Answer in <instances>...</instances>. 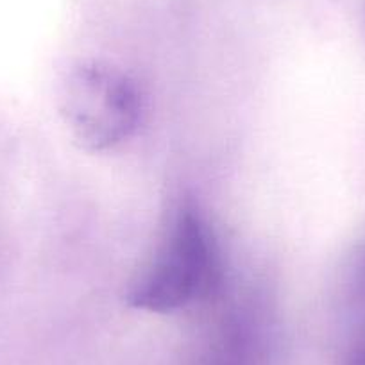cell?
I'll return each mask as SVG.
<instances>
[{
  "mask_svg": "<svg viewBox=\"0 0 365 365\" xmlns=\"http://www.w3.org/2000/svg\"><path fill=\"white\" fill-rule=\"evenodd\" d=\"M222 279L220 251L212 226L192 201L168 213L149 259L128 290L133 308L172 314L208 299Z\"/></svg>",
  "mask_w": 365,
  "mask_h": 365,
  "instance_id": "obj_1",
  "label": "cell"
},
{
  "mask_svg": "<svg viewBox=\"0 0 365 365\" xmlns=\"http://www.w3.org/2000/svg\"><path fill=\"white\" fill-rule=\"evenodd\" d=\"M346 365H365V335L354 342L347 353Z\"/></svg>",
  "mask_w": 365,
  "mask_h": 365,
  "instance_id": "obj_4",
  "label": "cell"
},
{
  "mask_svg": "<svg viewBox=\"0 0 365 365\" xmlns=\"http://www.w3.org/2000/svg\"><path fill=\"white\" fill-rule=\"evenodd\" d=\"M61 113L83 147L108 150L135 133L142 99L124 72L104 63H84L63 84Z\"/></svg>",
  "mask_w": 365,
  "mask_h": 365,
  "instance_id": "obj_2",
  "label": "cell"
},
{
  "mask_svg": "<svg viewBox=\"0 0 365 365\" xmlns=\"http://www.w3.org/2000/svg\"><path fill=\"white\" fill-rule=\"evenodd\" d=\"M342 297L354 314L365 317V242L347 263Z\"/></svg>",
  "mask_w": 365,
  "mask_h": 365,
  "instance_id": "obj_3",
  "label": "cell"
}]
</instances>
